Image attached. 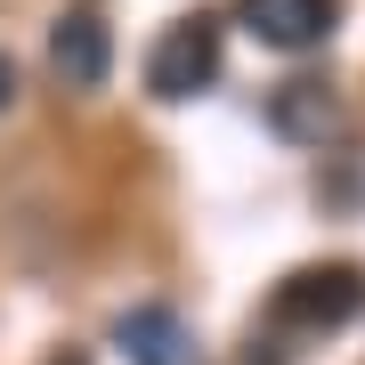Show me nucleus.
Wrapping results in <instances>:
<instances>
[{
    "mask_svg": "<svg viewBox=\"0 0 365 365\" xmlns=\"http://www.w3.org/2000/svg\"><path fill=\"white\" fill-rule=\"evenodd\" d=\"M357 309H365V268H349V260L292 268L284 284H276V300H268V317L292 325V333H341Z\"/></svg>",
    "mask_w": 365,
    "mask_h": 365,
    "instance_id": "1",
    "label": "nucleus"
},
{
    "mask_svg": "<svg viewBox=\"0 0 365 365\" xmlns=\"http://www.w3.org/2000/svg\"><path fill=\"white\" fill-rule=\"evenodd\" d=\"M211 81H220V16H179L146 57V90L179 106V98H203Z\"/></svg>",
    "mask_w": 365,
    "mask_h": 365,
    "instance_id": "2",
    "label": "nucleus"
},
{
    "mask_svg": "<svg viewBox=\"0 0 365 365\" xmlns=\"http://www.w3.org/2000/svg\"><path fill=\"white\" fill-rule=\"evenodd\" d=\"M114 349L130 357V365H203L195 325H187L179 309H163V300H146V309H122V317H114Z\"/></svg>",
    "mask_w": 365,
    "mask_h": 365,
    "instance_id": "3",
    "label": "nucleus"
},
{
    "mask_svg": "<svg viewBox=\"0 0 365 365\" xmlns=\"http://www.w3.org/2000/svg\"><path fill=\"white\" fill-rule=\"evenodd\" d=\"M235 16H244L252 41H268V49H317V41L333 33V0H235Z\"/></svg>",
    "mask_w": 365,
    "mask_h": 365,
    "instance_id": "4",
    "label": "nucleus"
},
{
    "mask_svg": "<svg viewBox=\"0 0 365 365\" xmlns=\"http://www.w3.org/2000/svg\"><path fill=\"white\" fill-rule=\"evenodd\" d=\"M49 66L66 90H98L106 66H114V33H106V16L90 9H73V16H57V33H49Z\"/></svg>",
    "mask_w": 365,
    "mask_h": 365,
    "instance_id": "5",
    "label": "nucleus"
},
{
    "mask_svg": "<svg viewBox=\"0 0 365 365\" xmlns=\"http://www.w3.org/2000/svg\"><path fill=\"white\" fill-rule=\"evenodd\" d=\"M268 122H276V138L325 146V138H333V122H341V106L325 98V81H284V90L268 98Z\"/></svg>",
    "mask_w": 365,
    "mask_h": 365,
    "instance_id": "6",
    "label": "nucleus"
},
{
    "mask_svg": "<svg viewBox=\"0 0 365 365\" xmlns=\"http://www.w3.org/2000/svg\"><path fill=\"white\" fill-rule=\"evenodd\" d=\"M9 98H16V66L0 57V106H9Z\"/></svg>",
    "mask_w": 365,
    "mask_h": 365,
    "instance_id": "7",
    "label": "nucleus"
}]
</instances>
